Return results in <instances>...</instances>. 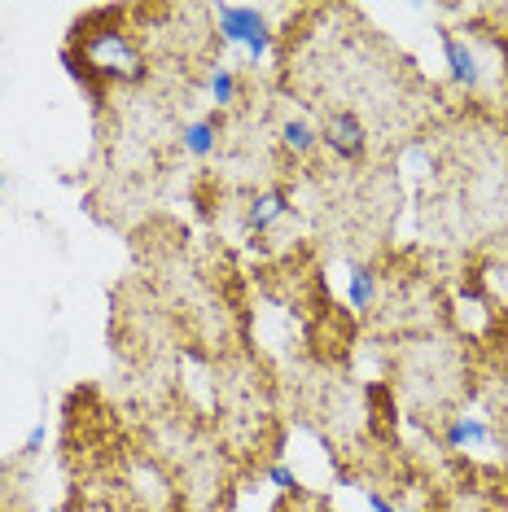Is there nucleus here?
Returning <instances> with one entry per match:
<instances>
[{
    "label": "nucleus",
    "mask_w": 508,
    "mask_h": 512,
    "mask_svg": "<svg viewBox=\"0 0 508 512\" xmlns=\"http://www.w3.org/2000/svg\"><path fill=\"white\" fill-rule=\"evenodd\" d=\"M368 508H373V512H395V504H390L381 491H368Z\"/></svg>",
    "instance_id": "12"
},
{
    "label": "nucleus",
    "mask_w": 508,
    "mask_h": 512,
    "mask_svg": "<svg viewBox=\"0 0 508 512\" xmlns=\"http://www.w3.org/2000/svg\"><path fill=\"white\" fill-rule=\"evenodd\" d=\"M44 442H49V429H44V421H40V425H31L27 442H22V456H27V460H36L40 451H44Z\"/></svg>",
    "instance_id": "10"
},
{
    "label": "nucleus",
    "mask_w": 508,
    "mask_h": 512,
    "mask_svg": "<svg viewBox=\"0 0 508 512\" xmlns=\"http://www.w3.org/2000/svg\"><path fill=\"white\" fill-rule=\"evenodd\" d=\"M443 53H447V75H452L456 88L473 92L482 84V66H478V53L465 44V36H456V31H443Z\"/></svg>",
    "instance_id": "3"
},
{
    "label": "nucleus",
    "mask_w": 508,
    "mask_h": 512,
    "mask_svg": "<svg viewBox=\"0 0 508 512\" xmlns=\"http://www.w3.org/2000/svg\"><path fill=\"white\" fill-rule=\"evenodd\" d=\"M285 211H290V197H285L281 189H268V193H259V197H254V202L246 206V228H250V232H268Z\"/></svg>",
    "instance_id": "5"
},
{
    "label": "nucleus",
    "mask_w": 508,
    "mask_h": 512,
    "mask_svg": "<svg viewBox=\"0 0 508 512\" xmlns=\"http://www.w3.org/2000/svg\"><path fill=\"white\" fill-rule=\"evenodd\" d=\"M206 88H211V101L219 110H228L237 101V75L233 66H211V75H206Z\"/></svg>",
    "instance_id": "8"
},
{
    "label": "nucleus",
    "mask_w": 508,
    "mask_h": 512,
    "mask_svg": "<svg viewBox=\"0 0 508 512\" xmlns=\"http://www.w3.org/2000/svg\"><path fill=\"white\" fill-rule=\"evenodd\" d=\"M320 145L342 162H364L368 158V127L355 110H333L329 123L320 127Z\"/></svg>",
    "instance_id": "2"
},
{
    "label": "nucleus",
    "mask_w": 508,
    "mask_h": 512,
    "mask_svg": "<svg viewBox=\"0 0 508 512\" xmlns=\"http://www.w3.org/2000/svg\"><path fill=\"white\" fill-rule=\"evenodd\" d=\"M373 302H377V272H373V267H355V272H351V307L368 311Z\"/></svg>",
    "instance_id": "9"
},
{
    "label": "nucleus",
    "mask_w": 508,
    "mask_h": 512,
    "mask_svg": "<svg viewBox=\"0 0 508 512\" xmlns=\"http://www.w3.org/2000/svg\"><path fill=\"white\" fill-rule=\"evenodd\" d=\"M215 145H219V114H206V119H198V123L184 127V154H193V158H211V154H215Z\"/></svg>",
    "instance_id": "6"
},
{
    "label": "nucleus",
    "mask_w": 508,
    "mask_h": 512,
    "mask_svg": "<svg viewBox=\"0 0 508 512\" xmlns=\"http://www.w3.org/2000/svg\"><path fill=\"white\" fill-rule=\"evenodd\" d=\"M268 482L281 486V491H294V486H298V473L285 469V464H268Z\"/></svg>",
    "instance_id": "11"
},
{
    "label": "nucleus",
    "mask_w": 508,
    "mask_h": 512,
    "mask_svg": "<svg viewBox=\"0 0 508 512\" xmlns=\"http://www.w3.org/2000/svg\"><path fill=\"white\" fill-rule=\"evenodd\" d=\"M0 189H5V176H0Z\"/></svg>",
    "instance_id": "13"
},
{
    "label": "nucleus",
    "mask_w": 508,
    "mask_h": 512,
    "mask_svg": "<svg viewBox=\"0 0 508 512\" xmlns=\"http://www.w3.org/2000/svg\"><path fill=\"white\" fill-rule=\"evenodd\" d=\"M491 442V425L482 416H452L443 429V447L447 451H465V447H482Z\"/></svg>",
    "instance_id": "4"
},
{
    "label": "nucleus",
    "mask_w": 508,
    "mask_h": 512,
    "mask_svg": "<svg viewBox=\"0 0 508 512\" xmlns=\"http://www.w3.org/2000/svg\"><path fill=\"white\" fill-rule=\"evenodd\" d=\"M281 145L290 149L294 158H311L320 149V127H311L307 119H285L281 123Z\"/></svg>",
    "instance_id": "7"
},
{
    "label": "nucleus",
    "mask_w": 508,
    "mask_h": 512,
    "mask_svg": "<svg viewBox=\"0 0 508 512\" xmlns=\"http://www.w3.org/2000/svg\"><path fill=\"white\" fill-rule=\"evenodd\" d=\"M215 27L224 44H241L250 53V62H268L276 49V31L268 27L263 9L254 5H215Z\"/></svg>",
    "instance_id": "1"
}]
</instances>
